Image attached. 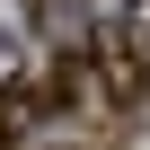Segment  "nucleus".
I'll use <instances>...</instances> for the list:
<instances>
[{"instance_id": "f257e3e1", "label": "nucleus", "mask_w": 150, "mask_h": 150, "mask_svg": "<svg viewBox=\"0 0 150 150\" xmlns=\"http://www.w3.org/2000/svg\"><path fill=\"white\" fill-rule=\"evenodd\" d=\"M0 80H9V44H0Z\"/></svg>"}]
</instances>
